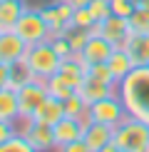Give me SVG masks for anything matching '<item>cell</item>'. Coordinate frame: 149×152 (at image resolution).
I'll list each match as a JSON object with an SVG mask.
<instances>
[{
    "mask_svg": "<svg viewBox=\"0 0 149 152\" xmlns=\"http://www.w3.org/2000/svg\"><path fill=\"white\" fill-rule=\"evenodd\" d=\"M117 95L127 107V115L149 125V67H134L124 80H119Z\"/></svg>",
    "mask_w": 149,
    "mask_h": 152,
    "instance_id": "1",
    "label": "cell"
},
{
    "mask_svg": "<svg viewBox=\"0 0 149 152\" xmlns=\"http://www.w3.org/2000/svg\"><path fill=\"white\" fill-rule=\"evenodd\" d=\"M112 140L122 152H149V125L127 115L114 127Z\"/></svg>",
    "mask_w": 149,
    "mask_h": 152,
    "instance_id": "2",
    "label": "cell"
},
{
    "mask_svg": "<svg viewBox=\"0 0 149 152\" xmlns=\"http://www.w3.org/2000/svg\"><path fill=\"white\" fill-rule=\"evenodd\" d=\"M25 62H27L33 77L47 80V77H52V75L60 70L62 58L57 55V50L52 48V42L45 40V42H37V45H30L27 48V53H25Z\"/></svg>",
    "mask_w": 149,
    "mask_h": 152,
    "instance_id": "3",
    "label": "cell"
},
{
    "mask_svg": "<svg viewBox=\"0 0 149 152\" xmlns=\"http://www.w3.org/2000/svg\"><path fill=\"white\" fill-rule=\"evenodd\" d=\"M15 127H17V132H20V135L27 137V142L33 145L37 152H55V150H57L52 125H45V122H40V120L17 117V120H15Z\"/></svg>",
    "mask_w": 149,
    "mask_h": 152,
    "instance_id": "4",
    "label": "cell"
},
{
    "mask_svg": "<svg viewBox=\"0 0 149 152\" xmlns=\"http://www.w3.org/2000/svg\"><path fill=\"white\" fill-rule=\"evenodd\" d=\"M15 33L27 45H37V42L50 40V30H47V23L42 18L40 8H27L20 15V20H17V25H15Z\"/></svg>",
    "mask_w": 149,
    "mask_h": 152,
    "instance_id": "5",
    "label": "cell"
},
{
    "mask_svg": "<svg viewBox=\"0 0 149 152\" xmlns=\"http://www.w3.org/2000/svg\"><path fill=\"white\" fill-rule=\"evenodd\" d=\"M87 115H90V120H95V122H104L109 127H117L127 117V107H124L122 97L114 92V95H107V97L92 102L90 110H87Z\"/></svg>",
    "mask_w": 149,
    "mask_h": 152,
    "instance_id": "6",
    "label": "cell"
},
{
    "mask_svg": "<svg viewBox=\"0 0 149 152\" xmlns=\"http://www.w3.org/2000/svg\"><path fill=\"white\" fill-rule=\"evenodd\" d=\"M42 18L47 23V30H50V37L55 35H65L67 30L72 28V12H74V5L70 0H55V3H47L40 8Z\"/></svg>",
    "mask_w": 149,
    "mask_h": 152,
    "instance_id": "7",
    "label": "cell"
},
{
    "mask_svg": "<svg viewBox=\"0 0 149 152\" xmlns=\"http://www.w3.org/2000/svg\"><path fill=\"white\" fill-rule=\"evenodd\" d=\"M47 85H45V80H37L33 77L30 82H25V85L17 90V102H20V117L25 120H35L37 115V110H40V105L45 102V97H47Z\"/></svg>",
    "mask_w": 149,
    "mask_h": 152,
    "instance_id": "8",
    "label": "cell"
},
{
    "mask_svg": "<svg viewBox=\"0 0 149 152\" xmlns=\"http://www.w3.org/2000/svg\"><path fill=\"white\" fill-rule=\"evenodd\" d=\"M92 33L107 37L114 48H122L124 42L129 40V35H132V30H129V20L122 15H109L104 18V20H99L95 28H92Z\"/></svg>",
    "mask_w": 149,
    "mask_h": 152,
    "instance_id": "9",
    "label": "cell"
},
{
    "mask_svg": "<svg viewBox=\"0 0 149 152\" xmlns=\"http://www.w3.org/2000/svg\"><path fill=\"white\" fill-rule=\"evenodd\" d=\"M112 53H114V45H112L107 37L92 33L90 40H87V45L82 48V53H80V58H82L85 65H97V62H107Z\"/></svg>",
    "mask_w": 149,
    "mask_h": 152,
    "instance_id": "10",
    "label": "cell"
},
{
    "mask_svg": "<svg viewBox=\"0 0 149 152\" xmlns=\"http://www.w3.org/2000/svg\"><path fill=\"white\" fill-rule=\"evenodd\" d=\"M27 42L22 40L20 35L15 33V30H8V33L0 35V62H5V65H12V62L22 60L25 53H27Z\"/></svg>",
    "mask_w": 149,
    "mask_h": 152,
    "instance_id": "11",
    "label": "cell"
},
{
    "mask_svg": "<svg viewBox=\"0 0 149 152\" xmlns=\"http://www.w3.org/2000/svg\"><path fill=\"white\" fill-rule=\"evenodd\" d=\"M112 137H114V127H109V125H104V122H95V120H87L85 122L82 140L87 142V147L92 152H99L104 145H109Z\"/></svg>",
    "mask_w": 149,
    "mask_h": 152,
    "instance_id": "12",
    "label": "cell"
},
{
    "mask_svg": "<svg viewBox=\"0 0 149 152\" xmlns=\"http://www.w3.org/2000/svg\"><path fill=\"white\" fill-rule=\"evenodd\" d=\"M85 122H87V120H77V117H67V115H65L57 125H52L57 147H62V145H67V142L80 140V137H82V130H85Z\"/></svg>",
    "mask_w": 149,
    "mask_h": 152,
    "instance_id": "13",
    "label": "cell"
},
{
    "mask_svg": "<svg viewBox=\"0 0 149 152\" xmlns=\"http://www.w3.org/2000/svg\"><path fill=\"white\" fill-rule=\"evenodd\" d=\"M25 10H27L25 0H0V30L3 33L15 30V25Z\"/></svg>",
    "mask_w": 149,
    "mask_h": 152,
    "instance_id": "14",
    "label": "cell"
},
{
    "mask_svg": "<svg viewBox=\"0 0 149 152\" xmlns=\"http://www.w3.org/2000/svg\"><path fill=\"white\" fill-rule=\"evenodd\" d=\"M124 50L132 55L137 67H149V33H144V35L132 33L129 40L124 42Z\"/></svg>",
    "mask_w": 149,
    "mask_h": 152,
    "instance_id": "15",
    "label": "cell"
},
{
    "mask_svg": "<svg viewBox=\"0 0 149 152\" xmlns=\"http://www.w3.org/2000/svg\"><path fill=\"white\" fill-rule=\"evenodd\" d=\"M77 92L87 100V105H92V102H97V100L107 97V95H114L117 87H114V85H107V82H99V80H95V77H87V75H85V80H82V85L77 87Z\"/></svg>",
    "mask_w": 149,
    "mask_h": 152,
    "instance_id": "16",
    "label": "cell"
},
{
    "mask_svg": "<svg viewBox=\"0 0 149 152\" xmlns=\"http://www.w3.org/2000/svg\"><path fill=\"white\" fill-rule=\"evenodd\" d=\"M107 65H109V70H112V75H114V80H117V85H119V80H124L129 72L134 70V60H132V55L124 50V45L122 48H114V53L109 55V60H107Z\"/></svg>",
    "mask_w": 149,
    "mask_h": 152,
    "instance_id": "17",
    "label": "cell"
},
{
    "mask_svg": "<svg viewBox=\"0 0 149 152\" xmlns=\"http://www.w3.org/2000/svg\"><path fill=\"white\" fill-rule=\"evenodd\" d=\"M62 117H65V100L52 97V95L45 97V102L40 105V110H37V115H35V120H40V122H45V125H57Z\"/></svg>",
    "mask_w": 149,
    "mask_h": 152,
    "instance_id": "18",
    "label": "cell"
},
{
    "mask_svg": "<svg viewBox=\"0 0 149 152\" xmlns=\"http://www.w3.org/2000/svg\"><path fill=\"white\" fill-rule=\"evenodd\" d=\"M20 117V102H17V90L3 87L0 90V120L5 122H15Z\"/></svg>",
    "mask_w": 149,
    "mask_h": 152,
    "instance_id": "19",
    "label": "cell"
},
{
    "mask_svg": "<svg viewBox=\"0 0 149 152\" xmlns=\"http://www.w3.org/2000/svg\"><path fill=\"white\" fill-rule=\"evenodd\" d=\"M30 80H33V72H30L25 58L12 62V65L8 67V87H12V90H20L25 82H30Z\"/></svg>",
    "mask_w": 149,
    "mask_h": 152,
    "instance_id": "20",
    "label": "cell"
},
{
    "mask_svg": "<svg viewBox=\"0 0 149 152\" xmlns=\"http://www.w3.org/2000/svg\"><path fill=\"white\" fill-rule=\"evenodd\" d=\"M87 110H90V105H87V100L82 97L80 92L70 95V97L65 100V115L67 117H77V120H90L87 115Z\"/></svg>",
    "mask_w": 149,
    "mask_h": 152,
    "instance_id": "21",
    "label": "cell"
},
{
    "mask_svg": "<svg viewBox=\"0 0 149 152\" xmlns=\"http://www.w3.org/2000/svg\"><path fill=\"white\" fill-rule=\"evenodd\" d=\"M45 85H47V92L52 95V97H60V100H67L70 95H74V92H77V90H74V87L70 85V82H67V80H62L57 72H55L52 77H47V80H45Z\"/></svg>",
    "mask_w": 149,
    "mask_h": 152,
    "instance_id": "22",
    "label": "cell"
},
{
    "mask_svg": "<svg viewBox=\"0 0 149 152\" xmlns=\"http://www.w3.org/2000/svg\"><path fill=\"white\" fill-rule=\"evenodd\" d=\"M127 20H129V30H132V33H137V35L149 33V12L144 8H137Z\"/></svg>",
    "mask_w": 149,
    "mask_h": 152,
    "instance_id": "23",
    "label": "cell"
},
{
    "mask_svg": "<svg viewBox=\"0 0 149 152\" xmlns=\"http://www.w3.org/2000/svg\"><path fill=\"white\" fill-rule=\"evenodd\" d=\"M87 77H95L99 82H107V85H114L117 87V80H114V75H112L109 70V65L107 62H97V65H87Z\"/></svg>",
    "mask_w": 149,
    "mask_h": 152,
    "instance_id": "24",
    "label": "cell"
},
{
    "mask_svg": "<svg viewBox=\"0 0 149 152\" xmlns=\"http://www.w3.org/2000/svg\"><path fill=\"white\" fill-rule=\"evenodd\" d=\"M0 152H37V150L27 142V137H25V135L17 132V135H12L8 142L0 145Z\"/></svg>",
    "mask_w": 149,
    "mask_h": 152,
    "instance_id": "25",
    "label": "cell"
},
{
    "mask_svg": "<svg viewBox=\"0 0 149 152\" xmlns=\"http://www.w3.org/2000/svg\"><path fill=\"white\" fill-rule=\"evenodd\" d=\"M95 25H97V20H95V15L90 12V8H74V12H72V28L90 30L92 33Z\"/></svg>",
    "mask_w": 149,
    "mask_h": 152,
    "instance_id": "26",
    "label": "cell"
},
{
    "mask_svg": "<svg viewBox=\"0 0 149 152\" xmlns=\"http://www.w3.org/2000/svg\"><path fill=\"white\" fill-rule=\"evenodd\" d=\"M90 35H92L90 30H80V28H70V30H67V40H70L72 53H82V48L87 45Z\"/></svg>",
    "mask_w": 149,
    "mask_h": 152,
    "instance_id": "27",
    "label": "cell"
},
{
    "mask_svg": "<svg viewBox=\"0 0 149 152\" xmlns=\"http://www.w3.org/2000/svg\"><path fill=\"white\" fill-rule=\"evenodd\" d=\"M87 8H90V12L95 15V20H97V23L112 15V5H109V0H92Z\"/></svg>",
    "mask_w": 149,
    "mask_h": 152,
    "instance_id": "28",
    "label": "cell"
},
{
    "mask_svg": "<svg viewBox=\"0 0 149 152\" xmlns=\"http://www.w3.org/2000/svg\"><path fill=\"white\" fill-rule=\"evenodd\" d=\"M109 5H112V15H122V18H129L137 10L134 0H109Z\"/></svg>",
    "mask_w": 149,
    "mask_h": 152,
    "instance_id": "29",
    "label": "cell"
},
{
    "mask_svg": "<svg viewBox=\"0 0 149 152\" xmlns=\"http://www.w3.org/2000/svg\"><path fill=\"white\" fill-rule=\"evenodd\" d=\"M50 42H52V48L57 50V55H60L62 60L70 58V55H74L72 48H70V40H67V33H65V35H55V37H50Z\"/></svg>",
    "mask_w": 149,
    "mask_h": 152,
    "instance_id": "30",
    "label": "cell"
},
{
    "mask_svg": "<svg viewBox=\"0 0 149 152\" xmlns=\"http://www.w3.org/2000/svg\"><path fill=\"white\" fill-rule=\"evenodd\" d=\"M55 152H92V150L87 147V142L80 137V140H74V142H67V145H62V147H57Z\"/></svg>",
    "mask_w": 149,
    "mask_h": 152,
    "instance_id": "31",
    "label": "cell"
},
{
    "mask_svg": "<svg viewBox=\"0 0 149 152\" xmlns=\"http://www.w3.org/2000/svg\"><path fill=\"white\" fill-rule=\"evenodd\" d=\"M12 135H17L15 122H5V120H0V145H3V142H8Z\"/></svg>",
    "mask_w": 149,
    "mask_h": 152,
    "instance_id": "32",
    "label": "cell"
},
{
    "mask_svg": "<svg viewBox=\"0 0 149 152\" xmlns=\"http://www.w3.org/2000/svg\"><path fill=\"white\" fill-rule=\"evenodd\" d=\"M8 67H10V65L0 62V90H3V87H8Z\"/></svg>",
    "mask_w": 149,
    "mask_h": 152,
    "instance_id": "33",
    "label": "cell"
},
{
    "mask_svg": "<svg viewBox=\"0 0 149 152\" xmlns=\"http://www.w3.org/2000/svg\"><path fill=\"white\" fill-rule=\"evenodd\" d=\"M99 152H122V150H119V147H117V145H114V140H112L109 145H104V147L99 150Z\"/></svg>",
    "mask_w": 149,
    "mask_h": 152,
    "instance_id": "34",
    "label": "cell"
},
{
    "mask_svg": "<svg viewBox=\"0 0 149 152\" xmlns=\"http://www.w3.org/2000/svg\"><path fill=\"white\" fill-rule=\"evenodd\" d=\"M70 3L74 5V8H87V5H90L92 0H70Z\"/></svg>",
    "mask_w": 149,
    "mask_h": 152,
    "instance_id": "35",
    "label": "cell"
},
{
    "mask_svg": "<svg viewBox=\"0 0 149 152\" xmlns=\"http://www.w3.org/2000/svg\"><path fill=\"white\" fill-rule=\"evenodd\" d=\"M134 3H137V8H144V5L149 3V0H134Z\"/></svg>",
    "mask_w": 149,
    "mask_h": 152,
    "instance_id": "36",
    "label": "cell"
},
{
    "mask_svg": "<svg viewBox=\"0 0 149 152\" xmlns=\"http://www.w3.org/2000/svg\"><path fill=\"white\" fill-rule=\"evenodd\" d=\"M144 10H147V12H149V3H147V5H144Z\"/></svg>",
    "mask_w": 149,
    "mask_h": 152,
    "instance_id": "37",
    "label": "cell"
},
{
    "mask_svg": "<svg viewBox=\"0 0 149 152\" xmlns=\"http://www.w3.org/2000/svg\"><path fill=\"white\" fill-rule=\"evenodd\" d=\"M0 35H3V30H0Z\"/></svg>",
    "mask_w": 149,
    "mask_h": 152,
    "instance_id": "38",
    "label": "cell"
}]
</instances>
